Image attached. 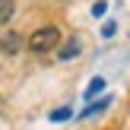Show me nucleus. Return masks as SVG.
Returning <instances> with one entry per match:
<instances>
[{
  "instance_id": "nucleus-1",
  "label": "nucleus",
  "mask_w": 130,
  "mask_h": 130,
  "mask_svg": "<svg viewBox=\"0 0 130 130\" xmlns=\"http://www.w3.org/2000/svg\"><path fill=\"white\" fill-rule=\"evenodd\" d=\"M57 41H60V29H57V25H44V29L32 32L29 51H32V54H48V51L57 48Z\"/></svg>"
},
{
  "instance_id": "nucleus-2",
  "label": "nucleus",
  "mask_w": 130,
  "mask_h": 130,
  "mask_svg": "<svg viewBox=\"0 0 130 130\" xmlns=\"http://www.w3.org/2000/svg\"><path fill=\"white\" fill-rule=\"evenodd\" d=\"M22 35H19V32H6L3 38H0V51H3V54H19V51H22Z\"/></svg>"
},
{
  "instance_id": "nucleus-3",
  "label": "nucleus",
  "mask_w": 130,
  "mask_h": 130,
  "mask_svg": "<svg viewBox=\"0 0 130 130\" xmlns=\"http://www.w3.org/2000/svg\"><path fill=\"white\" fill-rule=\"evenodd\" d=\"M16 13V0H0V25H6Z\"/></svg>"
},
{
  "instance_id": "nucleus-4",
  "label": "nucleus",
  "mask_w": 130,
  "mask_h": 130,
  "mask_svg": "<svg viewBox=\"0 0 130 130\" xmlns=\"http://www.w3.org/2000/svg\"><path fill=\"white\" fill-rule=\"evenodd\" d=\"M76 54H79V41H76V38H70V41L60 48V60H70V57H76Z\"/></svg>"
},
{
  "instance_id": "nucleus-5",
  "label": "nucleus",
  "mask_w": 130,
  "mask_h": 130,
  "mask_svg": "<svg viewBox=\"0 0 130 130\" xmlns=\"http://www.w3.org/2000/svg\"><path fill=\"white\" fill-rule=\"evenodd\" d=\"M102 89H105V79H102V76H95V79L89 83V89H86V99H92V95H99Z\"/></svg>"
},
{
  "instance_id": "nucleus-6",
  "label": "nucleus",
  "mask_w": 130,
  "mask_h": 130,
  "mask_svg": "<svg viewBox=\"0 0 130 130\" xmlns=\"http://www.w3.org/2000/svg\"><path fill=\"white\" fill-rule=\"evenodd\" d=\"M102 108H108V99H102V102H99V105H89V108H86V111H83V118H89V114H99V111H102Z\"/></svg>"
},
{
  "instance_id": "nucleus-7",
  "label": "nucleus",
  "mask_w": 130,
  "mask_h": 130,
  "mask_svg": "<svg viewBox=\"0 0 130 130\" xmlns=\"http://www.w3.org/2000/svg\"><path fill=\"white\" fill-rule=\"evenodd\" d=\"M70 118V108H57V111H51V121H67Z\"/></svg>"
},
{
  "instance_id": "nucleus-8",
  "label": "nucleus",
  "mask_w": 130,
  "mask_h": 130,
  "mask_svg": "<svg viewBox=\"0 0 130 130\" xmlns=\"http://www.w3.org/2000/svg\"><path fill=\"white\" fill-rule=\"evenodd\" d=\"M105 10H108V6H105V3H102V0H99V3L92 6V16H105Z\"/></svg>"
},
{
  "instance_id": "nucleus-9",
  "label": "nucleus",
  "mask_w": 130,
  "mask_h": 130,
  "mask_svg": "<svg viewBox=\"0 0 130 130\" xmlns=\"http://www.w3.org/2000/svg\"><path fill=\"white\" fill-rule=\"evenodd\" d=\"M102 35H105V38H111V35H114V22H105V29H102Z\"/></svg>"
}]
</instances>
